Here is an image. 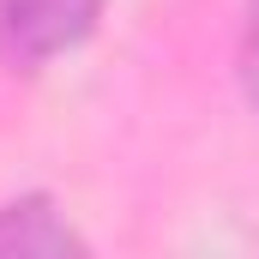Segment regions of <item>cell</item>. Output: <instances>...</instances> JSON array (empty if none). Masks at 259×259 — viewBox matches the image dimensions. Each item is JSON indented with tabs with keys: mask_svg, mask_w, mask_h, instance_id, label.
Segmentation results:
<instances>
[{
	"mask_svg": "<svg viewBox=\"0 0 259 259\" xmlns=\"http://www.w3.org/2000/svg\"><path fill=\"white\" fill-rule=\"evenodd\" d=\"M103 0H0V55L12 66H42L97 30Z\"/></svg>",
	"mask_w": 259,
	"mask_h": 259,
	"instance_id": "6da1fadb",
	"label": "cell"
},
{
	"mask_svg": "<svg viewBox=\"0 0 259 259\" xmlns=\"http://www.w3.org/2000/svg\"><path fill=\"white\" fill-rule=\"evenodd\" d=\"M0 259H91V253L55 199L24 193L0 205Z\"/></svg>",
	"mask_w": 259,
	"mask_h": 259,
	"instance_id": "7a4b0ae2",
	"label": "cell"
},
{
	"mask_svg": "<svg viewBox=\"0 0 259 259\" xmlns=\"http://www.w3.org/2000/svg\"><path fill=\"white\" fill-rule=\"evenodd\" d=\"M241 91L259 109V0H247V12H241Z\"/></svg>",
	"mask_w": 259,
	"mask_h": 259,
	"instance_id": "3957f363",
	"label": "cell"
}]
</instances>
